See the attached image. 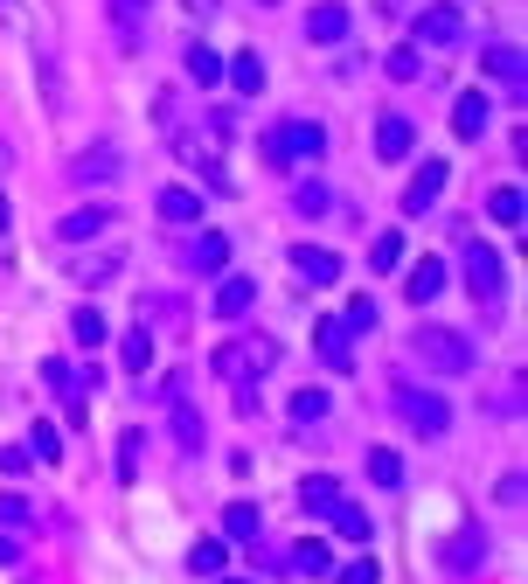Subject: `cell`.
<instances>
[{
	"label": "cell",
	"instance_id": "27",
	"mask_svg": "<svg viewBox=\"0 0 528 584\" xmlns=\"http://www.w3.org/2000/svg\"><path fill=\"white\" fill-rule=\"evenodd\" d=\"M160 216H167V223H181V230H188V223H195V216H202V195H195V188H160Z\"/></svg>",
	"mask_w": 528,
	"mask_h": 584
},
{
	"label": "cell",
	"instance_id": "50",
	"mask_svg": "<svg viewBox=\"0 0 528 584\" xmlns=\"http://www.w3.org/2000/svg\"><path fill=\"white\" fill-rule=\"evenodd\" d=\"M264 7H271V0H264Z\"/></svg>",
	"mask_w": 528,
	"mask_h": 584
},
{
	"label": "cell",
	"instance_id": "4",
	"mask_svg": "<svg viewBox=\"0 0 528 584\" xmlns=\"http://www.w3.org/2000/svg\"><path fill=\"white\" fill-rule=\"evenodd\" d=\"M396 411L410 418V432H424V438L452 432V404H445L438 390H417V383H396Z\"/></svg>",
	"mask_w": 528,
	"mask_h": 584
},
{
	"label": "cell",
	"instance_id": "44",
	"mask_svg": "<svg viewBox=\"0 0 528 584\" xmlns=\"http://www.w3.org/2000/svg\"><path fill=\"white\" fill-rule=\"evenodd\" d=\"M28 459H35L28 445H0V473H28Z\"/></svg>",
	"mask_w": 528,
	"mask_h": 584
},
{
	"label": "cell",
	"instance_id": "22",
	"mask_svg": "<svg viewBox=\"0 0 528 584\" xmlns=\"http://www.w3.org/2000/svg\"><path fill=\"white\" fill-rule=\"evenodd\" d=\"M438 292H445V265H438V258H424V265L410 272V286H403V299H410V306H431Z\"/></svg>",
	"mask_w": 528,
	"mask_h": 584
},
{
	"label": "cell",
	"instance_id": "45",
	"mask_svg": "<svg viewBox=\"0 0 528 584\" xmlns=\"http://www.w3.org/2000/svg\"><path fill=\"white\" fill-rule=\"evenodd\" d=\"M14 564H21V543H14V536L0 529V571H14Z\"/></svg>",
	"mask_w": 528,
	"mask_h": 584
},
{
	"label": "cell",
	"instance_id": "21",
	"mask_svg": "<svg viewBox=\"0 0 528 584\" xmlns=\"http://www.w3.org/2000/svg\"><path fill=\"white\" fill-rule=\"evenodd\" d=\"M292 571H299V578H334V550H327V536H306V543L292 550Z\"/></svg>",
	"mask_w": 528,
	"mask_h": 584
},
{
	"label": "cell",
	"instance_id": "3",
	"mask_svg": "<svg viewBox=\"0 0 528 584\" xmlns=\"http://www.w3.org/2000/svg\"><path fill=\"white\" fill-rule=\"evenodd\" d=\"M271 362H278V341H223V348H216V355H209V369H216V376H223V383H251V376H258V369H271Z\"/></svg>",
	"mask_w": 528,
	"mask_h": 584
},
{
	"label": "cell",
	"instance_id": "11",
	"mask_svg": "<svg viewBox=\"0 0 528 584\" xmlns=\"http://www.w3.org/2000/svg\"><path fill=\"white\" fill-rule=\"evenodd\" d=\"M292 272H299L306 286H334V279H341V258L320 251V244H292Z\"/></svg>",
	"mask_w": 528,
	"mask_h": 584
},
{
	"label": "cell",
	"instance_id": "7",
	"mask_svg": "<svg viewBox=\"0 0 528 584\" xmlns=\"http://www.w3.org/2000/svg\"><path fill=\"white\" fill-rule=\"evenodd\" d=\"M112 216H119L112 202H84V209H70V216L56 223V237H63V244H91V237L112 230Z\"/></svg>",
	"mask_w": 528,
	"mask_h": 584
},
{
	"label": "cell",
	"instance_id": "8",
	"mask_svg": "<svg viewBox=\"0 0 528 584\" xmlns=\"http://www.w3.org/2000/svg\"><path fill=\"white\" fill-rule=\"evenodd\" d=\"M348 341H355V334H348V327H341V313H334V320H320V327H313V348H320V362H327V369H334V376H348V369H355V348H348Z\"/></svg>",
	"mask_w": 528,
	"mask_h": 584
},
{
	"label": "cell",
	"instance_id": "40",
	"mask_svg": "<svg viewBox=\"0 0 528 584\" xmlns=\"http://www.w3.org/2000/svg\"><path fill=\"white\" fill-rule=\"evenodd\" d=\"M341 327H348V334H369V327H376V299H369V292H362V299H348Z\"/></svg>",
	"mask_w": 528,
	"mask_h": 584
},
{
	"label": "cell",
	"instance_id": "6",
	"mask_svg": "<svg viewBox=\"0 0 528 584\" xmlns=\"http://www.w3.org/2000/svg\"><path fill=\"white\" fill-rule=\"evenodd\" d=\"M445 181H452V167H445V160H424V167L410 174V188H403V216H424V209L445 195Z\"/></svg>",
	"mask_w": 528,
	"mask_h": 584
},
{
	"label": "cell",
	"instance_id": "2",
	"mask_svg": "<svg viewBox=\"0 0 528 584\" xmlns=\"http://www.w3.org/2000/svg\"><path fill=\"white\" fill-rule=\"evenodd\" d=\"M417 355L438 369V376H466L480 355H473V341L459 334V327H417Z\"/></svg>",
	"mask_w": 528,
	"mask_h": 584
},
{
	"label": "cell",
	"instance_id": "32",
	"mask_svg": "<svg viewBox=\"0 0 528 584\" xmlns=\"http://www.w3.org/2000/svg\"><path fill=\"white\" fill-rule=\"evenodd\" d=\"M403 265V230H376V244H369V272H396Z\"/></svg>",
	"mask_w": 528,
	"mask_h": 584
},
{
	"label": "cell",
	"instance_id": "17",
	"mask_svg": "<svg viewBox=\"0 0 528 584\" xmlns=\"http://www.w3.org/2000/svg\"><path fill=\"white\" fill-rule=\"evenodd\" d=\"M480 564H487V536H480V529H459V536L445 543V571L466 578V571H480Z\"/></svg>",
	"mask_w": 528,
	"mask_h": 584
},
{
	"label": "cell",
	"instance_id": "46",
	"mask_svg": "<svg viewBox=\"0 0 528 584\" xmlns=\"http://www.w3.org/2000/svg\"><path fill=\"white\" fill-rule=\"evenodd\" d=\"M181 7H188V14H216V0H181Z\"/></svg>",
	"mask_w": 528,
	"mask_h": 584
},
{
	"label": "cell",
	"instance_id": "20",
	"mask_svg": "<svg viewBox=\"0 0 528 584\" xmlns=\"http://www.w3.org/2000/svg\"><path fill=\"white\" fill-rule=\"evenodd\" d=\"M341 501H348V494H341V480H327V473H313V480L299 487V508H306V515H320V522H327Z\"/></svg>",
	"mask_w": 528,
	"mask_h": 584
},
{
	"label": "cell",
	"instance_id": "48",
	"mask_svg": "<svg viewBox=\"0 0 528 584\" xmlns=\"http://www.w3.org/2000/svg\"><path fill=\"white\" fill-rule=\"evenodd\" d=\"M0 230H7V195H0Z\"/></svg>",
	"mask_w": 528,
	"mask_h": 584
},
{
	"label": "cell",
	"instance_id": "5",
	"mask_svg": "<svg viewBox=\"0 0 528 584\" xmlns=\"http://www.w3.org/2000/svg\"><path fill=\"white\" fill-rule=\"evenodd\" d=\"M466 35V14H459V0H431L424 14H417V42L424 49H452Z\"/></svg>",
	"mask_w": 528,
	"mask_h": 584
},
{
	"label": "cell",
	"instance_id": "30",
	"mask_svg": "<svg viewBox=\"0 0 528 584\" xmlns=\"http://www.w3.org/2000/svg\"><path fill=\"white\" fill-rule=\"evenodd\" d=\"M327 522H334V536H348V543H369V536H376V529H369V508H355V501H341Z\"/></svg>",
	"mask_w": 528,
	"mask_h": 584
},
{
	"label": "cell",
	"instance_id": "19",
	"mask_svg": "<svg viewBox=\"0 0 528 584\" xmlns=\"http://www.w3.org/2000/svg\"><path fill=\"white\" fill-rule=\"evenodd\" d=\"M70 174L91 188V181H119V174H126V160H119L112 146H91V153H77V167H70Z\"/></svg>",
	"mask_w": 528,
	"mask_h": 584
},
{
	"label": "cell",
	"instance_id": "26",
	"mask_svg": "<svg viewBox=\"0 0 528 584\" xmlns=\"http://www.w3.org/2000/svg\"><path fill=\"white\" fill-rule=\"evenodd\" d=\"M188 77H195L202 91H216V84H223V56H216L209 42H188Z\"/></svg>",
	"mask_w": 528,
	"mask_h": 584
},
{
	"label": "cell",
	"instance_id": "49",
	"mask_svg": "<svg viewBox=\"0 0 528 584\" xmlns=\"http://www.w3.org/2000/svg\"><path fill=\"white\" fill-rule=\"evenodd\" d=\"M223 584H244V578H223Z\"/></svg>",
	"mask_w": 528,
	"mask_h": 584
},
{
	"label": "cell",
	"instance_id": "42",
	"mask_svg": "<svg viewBox=\"0 0 528 584\" xmlns=\"http://www.w3.org/2000/svg\"><path fill=\"white\" fill-rule=\"evenodd\" d=\"M334 584H383V564H376V557H355V564L334 571Z\"/></svg>",
	"mask_w": 528,
	"mask_h": 584
},
{
	"label": "cell",
	"instance_id": "39",
	"mask_svg": "<svg viewBox=\"0 0 528 584\" xmlns=\"http://www.w3.org/2000/svg\"><path fill=\"white\" fill-rule=\"evenodd\" d=\"M139 445H146V432L132 425V432H119V480H139Z\"/></svg>",
	"mask_w": 528,
	"mask_h": 584
},
{
	"label": "cell",
	"instance_id": "9",
	"mask_svg": "<svg viewBox=\"0 0 528 584\" xmlns=\"http://www.w3.org/2000/svg\"><path fill=\"white\" fill-rule=\"evenodd\" d=\"M410 146H417V126L403 112H383L376 119V160H410Z\"/></svg>",
	"mask_w": 528,
	"mask_h": 584
},
{
	"label": "cell",
	"instance_id": "41",
	"mask_svg": "<svg viewBox=\"0 0 528 584\" xmlns=\"http://www.w3.org/2000/svg\"><path fill=\"white\" fill-rule=\"evenodd\" d=\"M28 522H35L28 494H0V529H28Z\"/></svg>",
	"mask_w": 528,
	"mask_h": 584
},
{
	"label": "cell",
	"instance_id": "37",
	"mask_svg": "<svg viewBox=\"0 0 528 584\" xmlns=\"http://www.w3.org/2000/svg\"><path fill=\"white\" fill-rule=\"evenodd\" d=\"M487 209H494V223H508V230H515V223H522V188H494V195H487Z\"/></svg>",
	"mask_w": 528,
	"mask_h": 584
},
{
	"label": "cell",
	"instance_id": "12",
	"mask_svg": "<svg viewBox=\"0 0 528 584\" xmlns=\"http://www.w3.org/2000/svg\"><path fill=\"white\" fill-rule=\"evenodd\" d=\"M466 286H473V299H501V258L487 244L466 251Z\"/></svg>",
	"mask_w": 528,
	"mask_h": 584
},
{
	"label": "cell",
	"instance_id": "24",
	"mask_svg": "<svg viewBox=\"0 0 528 584\" xmlns=\"http://www.w3.org/2000/svg\"><path fill=\"white\" fill-rule=\"evenodd\" d=\"M146 7L153 0H112V28H119L126 49H139V35H146Z\"/></svg>",
	"mask_w": 528,
	"mask_h": 584
},
{
	"label": "cell",
	"instance_id": "1",
	"mask_svg": "<svg viewBox=\"0 0 528 584\" xmlns=\"http://www.w3.org/2000/svg\"><path fill=\"white\" fill-rule=\"evenodd\" d=\"M327 153V126L320 119H285V126H271L264 133V167H292V160H320Z\"/></svg>",
	"mask_w": 528,
	"mask_h": 584
},
{
	"label": "cell",
	"instance_id": "25",
	"mask_svg": "<svg viewBox=\"0 0 528 584\" xmlns=\"http://www.w3.org/2000/svg\"><path fill=\"white\" fill-rule=\"evenodd\" d=\"M223 77H230L244 98H258V91H264V56H258V49H244L237 63H223Z\"/></svg>",
	"mask_w": 528,
	"mask_h": 584
},
{
	"label": "cell",
	"instance_id": "33",
	"mask_svg": "<svg viewBox=\"0 0 528 584\" xmlns=\"http://www.w3.org/2000/svg\"><path fill=\"white\" fill-rule=\"evenodd\" d=\"M369 480L376 487H403V459H396L390 445H369Z\"/></svg>",
	"mask_w": 528,
	"mask_h": 584
},
{
	"label": "cell",
	"instance_id": "35",
	"mask_svg": "<svg viewBox=\"0 0 528 584\" xmlns=\"http://www.w3.org/2000/svg\"><path fill=\"white\" fill-rule=\"evenodd\" d=\"M292 209H299V216H327V209H334V195H327L320 181H299V188H292Z\"/></svg>",
	"mask_w": 528,
	"mask_h": 584
},
{
	"label": "cell",
	"instance_id": "36",
	"mask_svg": "<svg viewBox=\"0 0 528 584\" xmlns=\"http://www.w3.org/2000/svg\"><path fill=\"white\" fill-rule=\"evenodd\" d=\"M383 70H390L396 84H417V77H424V56H417V49H390V56H383Z\"/></svg>",
	"mask_w": 528,
	"mask_h": 584
},
{
	"label": "cell",
	"instance_id": "10",
	"mask_svg": "<svg viewBox=\"0 0 528 584\" xmlns=\"http://www.w3.org/2000/svg\"><path fill=\"white\" fill-rule=\"evenodd\" d=\"M487 119H494V98H487V91H459V105H452V133H459V140H480Z\"/></svg>",
	"mask_w": 528,
	"mask_h": 584
},
{
	"label": "cell",
	"instance_id": "18",
	"mask_svg": "<svg viewBox=\"0 0 528 584\" xmlns=\"http://www.w3.org/2000/svg\"><path fill=\"white\" fill-rule=\"evenodd\" d=\"M223 536H230V543H258L264 536V508L258 501H230V508H223Z\"/></svg>",
	"mask_w": 528,
	"mask_h": 584
},
{
	"label": "cell",
	"instance_id": "13",
	"mask_svg": "<svg viewBox=\"0 0 528 584\" xmlns=\"http://www.w3.org/2000/svg\"><path fill=\"white\" fill-rule=\"evenodd\" d=\"M167 432H174L181 452H202V411L188 397H167Z\"/></svg>",
	"mask_w": 528,
	"mask_h": 584
},
{
	"label": "cell",
	"instance_id": "34",
	"mask_svg": "<svg viewBox=\"0 0 528 584\" xmlns=\"http://www.w3.org/2000/svg\"><path fill=\"white\" fill-rule=\"evenodd\" d=\"M119 362H126L132 376H139V369L153 362V327H132V334H126V348H119Z\"/></svg>",
	"mask_w": 528,
	"mask_h": 584
},
{
	"label": "cell",
	"instance_id": "15",
	"mask_svg": "<svg viewBox=\"0 0 528 584\" xmlns=\"http://www.w3.org/2000/svg\"><path fill=\"white\" fill-rule=\"evenodd\" d=\"M306 35H313L320 49H334V42L348 35V7H341V0H320V7L306 14Z\"/></svg>",
	"mask_w": 528,
	"mask_h": 584
},
{
	"label": "cell",
	"instance_id": "23",
	"mask_svg": "<svg viewBox=\"0 0 528 584\" xmlns=\"http://www.w3.org/2000/svg\"><path fill=\"white\" fill-rule=\"evenodd\" d=\"M480 70H487V77H501V84H522V49H515V42H487Z\"/></svg>",
	"mask_w": 528,
	"mask_h": 584
},
{
	"label": "cell",
	"instance_id": "29",
	"mask_svg": "<svg viewBox=\"0 0 528 584\" xmlns=\"http://www.w3.org/2000/svg\"><path fill=\"white\" fill-rule=\"evenodd\" d=\"M285 411H292V425H320V418L334 411V397H327V390H292Z\"/></svg>",
	"mask_w": 528,
	"mask_h": 584
},
{
	"label": "cell",
	"instance_id": "14",
	"mask_svg": "<svg viewBox=\"0 0 528 584\" xmlns=\"http://www.w3.org/2000/svg\"><path fill=\"white\" fill-rule=\"evenodd\" d=\"M251 299H258V279L230 272V279L216 286V320H244V313H251Z\"/></svg>",
	"mask_w": 528,
	"mask_h": 584
},
{
	"label": "cell",
	"instance_id": "38",
	"mask_svg": "<svg viewBox=\"0 0 528 584\" xmlns=\"http://www.w3.org/2000/svg\"><path fill=\"white\" fill-rule=\"evenodd\" d=\"M77 272V286H105V279H119V258L105 251V258H84V265H70Z\"/></svg>",
	"mask_w": 528,
	"mask_h": 584
},
{
	"label": "cell",
	"instance_id": "47",
	"mask_svg": "<svg viewBox=\"0 0 528 584\" xmlns=\"http://www.w3.org/2000/svg\"><path fill=\"white\" fill-rule=\"evenodd\" d=\"M7 167H14V146H7V140H0V174H7Z\"/></svg>",
	"mask_w": 528,
	"mask_h": 584
},
{
	"label": "cell",
	"instance_id": "16",
	"mask_svg": "<svg viewBox=\"0 0 528 584\" xmlns=\"http://www.w3.org/2000/svg\"><path fill=\"white\" fill-rule=\"evenodd\" d=\"M223 265H230V237H223V230H202V237L188 244V272H209V279H216Z\"/></svg>",
	"mask_w": 528,
	"mask_h": 584
},
{
	"label": "cell",
	"instance_id": "31",
	"mask_svg": "<svg viewBox=\"0 0 528 584\" xmlns=\"http://www.w3.org/2000/svg\"><path fill=\"white\" fill-rule=\"evenodd\" d=\"M188 571H195V578H223V571H230V550L209 536V543H195V550H188Z\"/></svg>",
	"mask_w": 528,
	"mask_h": 584
},
{
	"label": "cell",
	"instance_id": "28",
	"mask_svg": "<svg viewBox=\"0 0 528 584\" xmlns=\"http://www.w3.org/2000/svg\"><path fill=\"white\" fill-rule=\"evenodd\" d=\"M70 334H77V348H105V334H112V327H105V313H98V306H77V313H70Z\"/></svg>",
	"mask_w": 528,
	"mask_h": 584
},
{
	"label": "cell",
	"instance_id": "43",
	"mask_svg": "<svg viewBox=\"0 0 528 584\" xmlns=\"http://www.w3.org/2000/svg\"><path fill=\"white\" fill-rule=\"evenodd\" d=\"M28 452H35L42 466H56V459H63V438L49 432V425H35V438H28Z\"/></svg>",
	"mask_w": 528,
	"mask_h": 584
}]
</instances>
